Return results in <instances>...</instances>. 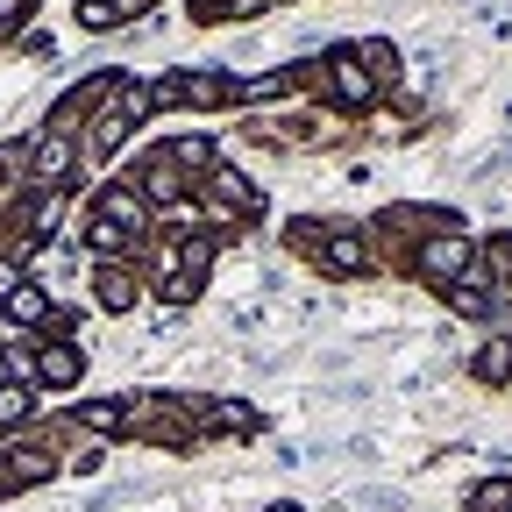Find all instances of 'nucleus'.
Returning <instances> with one entry per match:
<instances>
[{
    "mask_svg": "<svg viewBox=\"0 0 512 512\" xmlns=\"http://www.w3.org/2000/svg\"><path fill=\"white\" fill-rule=\"evenodd\" d=\"M100 221H114L121 235H128V228H143V200H128V192H107V207H100Z\"/></svg>",
    "mask_w": 512,
    "mask_h": 512,
    "instance_id": "2",
    "label": "nucleus"
},
{
    "mask_svg": "<svg viewBox=\"0 0 512 512\" xmlns=\"http://www.w3.org/2000/svg\"><path fill=\"white\" fill-rule=\"evenodd\" d=\"M22 15V0H0V22H15Z\"/></svg>",
    "mask_w": 512,
    "mask_h": 512,
    "instance_id": "11",
    "label": "nucleus"
},
{
    "mask_svg": "<svg viewBox=\"0 0 512 512\" xmlns=\"http://www.w3.org/2000/svg\"><path fill=\"white\" fill-rule=\"evenodd\" d=\"M43 377H50V384H72V377H79V349H50V356H43Z\"/></svg>",
    "mask_w": 512,
    "mask_h": 512,
    "instance_id": "5",
    "label": "nucleus"
},
{
    "mask_svg": "<svg viewBox=\"0 0 512 512\" xmlns=\"http://www.w3.org/2000/svg\"><path fill=\"white\" fill-rule=\"evenodd\" d=\"M335 79H342V93H349V100H370V79L356 72V64H349V57L335 64Z\"/></svg>",
    "mask_w": 512,
    "mask_h": 512,
    "instance_id": "8",
    "label": "nucleus"
},
{
    "mask_svg": "<svg viewBox=\"0 0 512 512\" xmlns=\"http://www.w3.org/2000/svg\"><path fill=\"white\" fill-rule=\"evenodd\" d=\"M8 313H15V320H43V292H29V285H8Z\"/></svg>",
    "mask_w": 512,
    "mask_h": 512,
    "instance_id": "6",
    "label": "nucleus"
},
{
    "mask_svg": "<svg viewBox=\"0 0 512 512\" xmlns=\"http://www.w3.org/2000/svg\"><path fill=\"white\" fill-rule=\"evenodd\" d=\"M271 512H299V505H271Z\"/></svg>",
    "mask_w": 512,
    "mask_h": 512,
    "instance_id": "12",
    "label": "nucleus"
},
{
    "mask_svg": "<svg viewBox=\"0 0 512 512\" xmlns=\"http://www.w3.org/2000/svg\"><path fill=\"white\" fill-rule=\"evenodd\" d=\"M100 306H114V313H128V306H136V285H128L121 271H107V278H100Z\"/></svg>",
    "mask_w": 512,
    "mask_h": 512,
    "instance_id": "4",
    "label": "nucleus"
},
{
    "mask_svg": "<svg viewBox=\"0 0 512 512\" xmlns=\"http://www.w3.org/2000/svg\"><path fill=\"white\" fill-rule=\"evenodd\" d=\"M22 413H29V392H15V384H8V392H0V427L22 420Z\"/></svg>",
    "mask_w": 512,
    "mask_h": 512,
    "instance_id": "9",
    "label": "nucleus"
},
{
    "mask_svg": "<svg viewBox=\"0 0 512 512\" xmlns=\"http://www.w3.org/2000/svg\"><path fill=\"white\" fill-rule=\"evenodd\" d=\"M477 377H484V384L512 377V342H484V356H477Z\"/></svg>",
    "mask_w": 512,
    "mask_h": 512,
    "instance_id": "3",
    "label": "nucleus"
},
{
    "mask_svg": "<svg viewBox=\"0 0 512 512\" xmlns=\"http://www.w3.org/2000/svg\"><path fill=\"white\" fill-rule=\"evenodd\" d=\"M463 264H470V242H463V235H441V242L420 249V271H427V278H448V271H463Z\"/></svg>",
    "mask_w": 512,
    "mask_h": 512,
    "instance_id": "1",
    "label": "nucleus"
},
{
    "mask_svg": "<svg viewBox=\"0 0 512 512\" xmlns=\"http://www.w3.org/2000/svg\"><path fill=\"white\" fill-rule=\"evenodd\" d=\"M328 264L335 271H363V242H328Z\"/></svg>",
    "mask_w": 512,
    "mask_h": 512,
    "instance_id": "7",
    "label": "nucleus"
},
{
    "mask_svg": "<svg viewBox=\"0 0 512 512\" xmlns=\"http://www.w3.org/2000/svg\"><path fill=\"white\" fill-rule=\"evenodd\" d=\"M57 171H64V143H50V150L36 157V178H57Z\"/></svg>",
    "mask_w": 512,
    "mask_h": 512,
    "instance_id": "10",
    "label": "nucleus"
}]
</instances>
